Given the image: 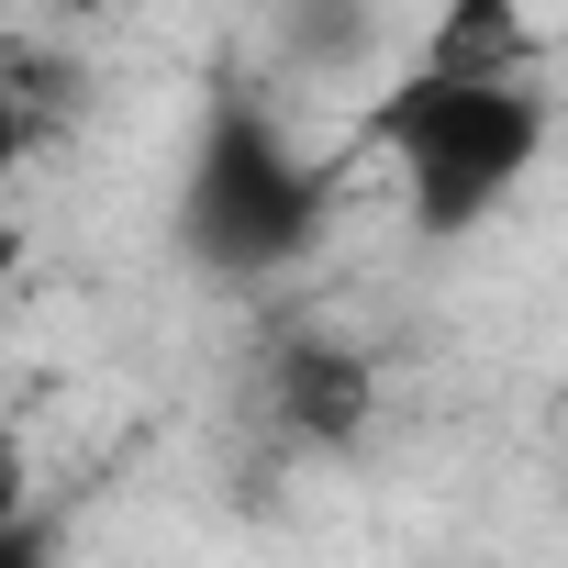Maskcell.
I'll list each match as a JSON object with an SVG mask.
<instances>
[{
    "mask_svg": "<svg viewBox=\"0 0 568 568\" xmlns=\"http://www.w3.org/2000/svg\"><path fill=\"white\" fill-rule=\"evenodd\" d=\"M390 156H402V179H413V212L424 223H479L524 168H535V145H546V112L513 90V79H413V90H390L379 101V123H368Z\"/></svg>",
    "mask_w": 568,
    "mask_h": 568,
    "instance_id": "6da1fadb",
    "label": "cell"
},
{
    "mask_svg": "<svg viewBox=\"0 0 568 568\" xmlns=\"http://www.w3.org/2000/svg\"><path fill=\"white\" fill-rule=\"evenodd\" d=\"M435 79H524L535 68V12L524 0H446L435 34H424Z\"/></svg>",
    "mask_w": 568,
    "mask_h": 568,
    "instance_id": "7a4b0ae2",
    "label": "cell"
},
{
    "mask_svg": "<svg viewBox=\"0 0 568 568\" xmlns=\"http://www.w3.org/2000/svg\"><path fill=\"white\" fill-rule=\"evenodd\" d=\"M357 402H368V379H357L346 357H302V368H291V424L346 435V424H357Z\"/></svg>",
    "mask_w": 568,
    "mask_h": 568,
    "instance_id": "3957f363",
    "label": "cell"
}]
</instances>
